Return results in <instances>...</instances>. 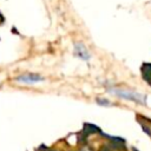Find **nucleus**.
Masks as SVG:
<instances>
[{"label":"nucleus","instance_id":"5","mask_svg":"<svg viewBox=\"0 0 151 151\" xmlns=\"http://www.w3.org/2000/svg\"><path fill=\"white\" fill-rule=\"evenodd\" d=\"M97 103L100 106H110L111 105V101L107 99H104V98H97Z\"/></svg>","mask_w":151,"mask_h":151},{"label":"nucleus","instance_id":"3","mask_svg":"<svg viewBox=\"0 0 151 151\" xmlns=\"http://www.w3.org/2000/svg\"><path fill=\"white\" fill-rule=\"evenodd\" d=\"M74 55L83 60H90V58H91V54L88 53L87 48L81 42L74 44Z\"/></svg>","mask_w":151,"mask_h":151},{"label":"nucleus","instance_id":"4","mask_svg":"<svg viewBox=\"0 0 151 151\" xmlns=\"http://www.w3.org/2000/svg\"><path fill=\"white\" fill-rule=\"evenodd\" d=\"M93 130H97V127H96L94 125H92V124H84V130H83V134L87 136V134L92 133V131H93Z\"/></svg>","mask_w":151,"mask_h":151},{"label":"nucleus","instance_id":"2","mask_svg":"<svg viewBox=\"0 0 151 151\" xmlns=\"http://www.w3.org/2000/svg\"><path fill=\"white\" fill-rule=\"evenodd\" d=\"M15 80L21 81V83H25V84H34V83L44 81L45 79L40 74H37V73H26V74L18 76L15 78Z\"/></svg>","mask_w":151,"mask_h":151},{"label":"nucleus","instance_id":"1","mask_svg":"<svg viewBox=\"0 0 151 151\" xmlns=\"http://www.w3.org/2000/svg\"><path fill=\"white\" fill-rule=\"evenodd\" d=\"M111 92H113L116 96L127 99V100H132V101H137V103H144L145 101V97H143L139 93L132 92V91H125V90H120V88H112Z\"/></svg>","mask_w":151,"mask_h":151}]
</instances>
